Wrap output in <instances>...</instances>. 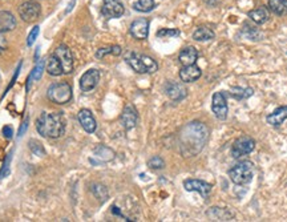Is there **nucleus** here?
<instances>
[{"label": "nucleus", "instance_id": "nucleus-1", "mask_svg": "<svg viewBox=\"0 0 287 222\" xmlns=\"http://www.w3.org/2000/svg\"><path fill=\"white\" fill-rule=\"evenodd\" d=\"M209 139L208 126L199 121L185 125L180 133V149L185 157L198 154L206 145Z\"/></svg>", "mask_w": 287, "mask_h": 222}, {"label": "nucleus", "instance_id": "nucleus-2", "mask_svg": "<svg viewBox=\"0 0 287 222\" xmlns=\"http://www.w3.org/2000/svg\"><path fill=\"white\" fill-rule=\"evenodd\" d=\"M39 133L48 139H59L65 133V119L61 112H44L36 121Z\"/></svg>", "mask_w": 287, "mask_h": 222}, {"label": "nucleus", "instance_id": "nucleus-3", "mask_svg": "<svg viewBox=\"0 0 287 222\" xmlns=\"http://www.w3.org/2000/svg\"><path fill=\"white\" fill-rule=\"evenodd\" d=\"M125 60L130 65V68L137 74H154L158 70L157 63L146 55L129 52L126 53Z\"/></svg>", "mask_w": 287, "mask_h": 222}, {"label": "nucleus", "instance_id": "nucleus-4", "mask_svg": "<svg viewBox=\"0 0 287 222\" xmlns=\"http://www.w3.org/2000/svg\"><path fill=\"white\" fill-rule=\"evenodd\" d=\"M254 176V164L251 161H242L237 164L229 171V177L236 185H246L253 180Z\"/></svg>", "mask_w": 287, "mask_h": 222}, {"label": "nucleus", "instance_id": "nucleus-5", "mask_svg": "<svg viewBox=\"0 0 287 222\" xmlns=\"http://www.w3.org/2000/svg\"><path fill=\"white\" fill-rule=\"evenodd\" d=\"M48 99L55 104H67L72 99V87L68 83L52 84L48 88Z\"/></svg>", "mask_w": 287, "mask_h": 222}, {"label": "nucleus", "instance_id": "nucleus-6", "mask_svg": "<svg viewBox=\"0 0 287 222\" xmlns=\"http://www.w3.org/2000/svg\"><path fill=\"white\" fill-rule=\"evenodd\" d=\"M42 12V5L36 0H27L19 7V16L25 23H33L36 22Z\"/></svg>", "mask_w": 287, "mask_h": 222}, {"label": "nucleus", "instance_id": "nucleus-7", "mask_svg": "<svg viewBox=\"0 0 287 222\" xmlns=\"http://www.w3.org/2000/svg\"><path fill=\"white\" fill-rule=\"evenodd\" d=\"M255 148V141L251 137L247 136H242L239 139H237L233 144L232 154L234 158H239L242 156H246L254 150Z\"/></svg>", "mask_w": 287, "mask_h": 222}, {"label": "nucleus", "instance_id": "nucleus-8", "mask_svg": "<svg viewBox=\"0 0 287 222\" xmlns=\"http://www.w3.org/2000/svg\"><path fill=\"white\" fill-rule=\"evenodd\" d=\"M53 55L57 57V60L60 61L61 67H63V72L64 74H72L73 71V56L72 52L65 44H61L55 49Z\"/></svg>", "mask_w": 287, "mask_h": 222}, {"label": "nucleus", "instance_id": "nucleus-9", "mask_svg": "<svg viewBox=\"0 0 287 222\" xmlns=\"http://www.w3.org/2000/svg\"><path fill=\"white\" fill-rule=\"evenodd\" d=\"M101 12L107 18L116 19L121 18L124 15L125 8H124V5H122L120 0H104L102 1Z\"/></svg>", "mask_w": 287, "mask_h": 222}, {"label": "nucleus", "instance_id": "nucleus-10", "mask_svg": "<svg viewBox=\"0 0 287 222\" xmlns=\"http://www.w3.org/2000/svg\"><path fill=\"white\" fill-rule=\"evenodd\" d=\"M212 109L217 119L219 120H226L227 117V101L226 96L223 92L214 93L213 100H212Z\"/></svg>", "mask_w": 287, "mask_h": 222}, {"label": "nucleus", "instance_id": "nucleus-11", "mask_svg": "<svg viewBox=\"0 0 287 222\" xmlns=\"http://www.w3.org/2000/svg\"><path fill=\"white\" fill-rule=\"evenodd\" d=\"M100 81V71L98 70H89L81 76L80 79V88L83 92H89L96 88V85Z\"/></svg>", "mask_w": 287, "mask_h": 222}, {"label": "nucleus", "instance_id": "nucleus-12", "mask_svg": "<svg viewBox=\"0 0 287 222\" xmlns=\"http://www.w3.org/2000/svg\"><path fill=\"white\" fill-rule=\"evenodd\" d=\"M184 188H185L188 192H198L199 195L202 196V197H205V198L210 195V192L213 189L212 184L205 182V181L202 180H193V178L186 180L185 182H184Z\"/></svg>", "mask_w": 287, "mask_h": 222}, {"label": "nucleus", "instance_id": "nucleus-13", "mask_svg": "<svg viewBox=\"0 0 287 222\" xmlns=\"http://www.w3.org/2000/svg\"><path fill=\"white\" fill-rule=\"evenodd\" d=\"M130 35L137 40H145L149 35V22L146 19H137L130 24Z\"/></svg>", "mask_w": 287, "mask_h": 222}, {"label": "nucleus", "instance_id": "nucleus-14", "mask_svg": "<svg viewBox=\"0 0 287 222\" xmlns=\"http://www.w3.org/2000/svg\"><path fill=\"white\" fill-rule=\"evenodd\" d=\"M121 124L125 128L126 130L133 129L137 124V120H139V115H137V111L133 105H126L124 108V111L121 113Z\"/></svg>", "mask_w": 287, "mask_h": 222}, {"label": "nucleus", "instance_id": "nucleus-15", "mask_svg": "<svg viewBox=\"0 0 287 222\" xmlns=\"http://www.w3.org/2000/svg\"><path fill=\"white\" fill-rule=\"evenodd\" d=\"M165 92L173 101H181L182 99L186 98L188 91L181 83H176V81H169L165 85Z\"/></svg>", "mask_w": 287, "mask_h": 222}, {"label": "nucleus", "instance_id": "nucleus-16", "mask_svg": "<svg viewBox=\"0 0 287 222\" xmlns=\"http://www.w3.org/2000/svg\"><path fill=\"white\" fill-rule=\"evenodd\" d=\"M77 119H79V123L83 126V129L88 133H93L96 132V128H97V124H96V120L93 117L92 112L89 109H81L77 115Z\"/></svg>", "mask_w": 287, "mask_h": 222}, {"label": "nucleus", "instance_id": "nucleus-17", "mask_svg": "<svg viewBox=\"0 0 287 222\" xmlns=\"http://www.w3.org/2000/svg\"><path fill=\"white\" fill-rule=\"evenodd\" d=\"M201 74H202V71L195 64L185 65L180 71V79L184 83H193V81H195V80H198L201 77Z\"/></svg>", "mask_w": 287, "mask_h": 222}, {"label": "nucleus", "instance_id": "nucleus-18", "mask_svg": "<svg viewBox=\"0 0 287 222\" xmlns=\"http://www.w3.org/2000/svg\"><path fill=\"white\" fill-rule=\"evenodd\" d=\"M197 59H198V51L195 49L194 47H186L180 52V56H178V60L184 67L195 64Z\"/></svg>", "mask_w": 287, "mask_h": 222}, {"label": "nucleus", "instance_id": "nucleus-19", "mask_svg": "<svg viewBox=\"0 0 287 222\" xmlns=\"http://www.w3.org/2000/svg\"><path fill=\"white\" fill-rule=\"evenodd\" d=\"M16 27V19L8 11H0V33L9 32Z\"/></svg>", "mask_w": 287, "mask_h": 222}, {"label": "nucleus", "instance_id": "nucleus-20", "mask_svg": "<svg viewBox=\"0 0 287 222\" xmlns=\"http://www.w3.org/2000/svg\"><path fill=\"white\" fill-rule=\"evenodd\" d=\"M287 119V107H281L278 109H275L273 113H270L267 116V123L273 126H279L283 121Z\"/></svg>", "mask_w": 287, "mask_h": 222}, {"label": "nucleus", "instance_id": "nucleus-21", "mask_svg": "<svg viewBox=\"0 0 287 222\" xmlns=\"http://www.w3.org/2000/svg\"><path fill=\"white\" fill-rule=\"evenodd\" d=\"M214 31L209 27H198L193 32V39L197 42H209L214 39Z\"/></svg>", "mask_w": 287, "mask_h": 222}, {"label": "nucleus", "instance_id": "nucleus-22", "mask_svg": "<svg viewBox=\"0 0 287 222\" xmlns=\"http://www.w3.org/2000/svg\"><path fill=\"white\" fill-rule=\"evenodd\" d=\"M249 18L257 24H263L269 20V11L264 8V7H260V8H255L249 12Z\"/></svg>", "mask_w": 287, "mask_h": 222}, {"label": "nucleus", "instance_id": "nucleus-23", "mask_svg": "<svg viewBox=\"0 0 287 222\" xmlns=\"http://www.w3.org/2000/svg\"><path fill=\"white\" fill-rule=\"evenodd\" d=\"M269 8L273 14L283 16L287 14V0H269Z\"/></svg>", "mask_w": 287, "mask_h": 222}, {"label": "nucleus", "instance_id": "nucleus-24", "mask_svg": "<svg viewBox=\"0 0 287 222\" xmlns=\"http://www.w3.org/2000/svg\"><path fill=\"white\" fill-rule=\"evenodd\" d=\"M47 71L51 76H60L63 72V67H61L60 61L57 60V57L55 55H52L49 59H48V64H47Z\"/></svg>", "mask_w": 287, "mask_h": 222}, {"label": "nucleus", "instance_id": "nucleus-25", "mask_svg": "<svg viewBox=\"0 0 287 222\" xmlns=\"http://www.w3.org/2000/svg\"><path fill=\"white\" fill-rule=\"evenodd\" d=\"M95 154H96V157H98L102 161H111L115 158V152L111 148L104 147V145H98L97 148L95 149Z\"/></svg>", "mask_w": 287, "mask_h": 222}, {"label": "nucleus", "instance_id": "nucleus-26", "mask_svg": "<svg viewBox=\"0 0 287 222\" xmlns=\"http://www.w3.org/2000/svg\"><path fill=\"white\" fill-rule=\"evenodd\" d=\"M91 190H92L93 196H95V197H96V198H97L100 202L107 201L108 189L105 188V186L101 185V184H93L92 188H91Z\"/></svg>", "mask_w": 287, "mask_h": 222}, {"label": "nucleus", "instance_id": "nucleus-27", "mask_svg": "<svg viewBox=\"0 0 287 222\" xmlns=\"http://www.w3.org/2000/svg\"><path fill=\"white\" fill-rule=\"evenodd\" d=\"M154 7H156L154 0H137L133 4V8L139 12H150Z\"/></svg>", "mask_w": 287, "mask_h": 222}, {"label": "nucleus", "instance_id": "nucleus-28", "mask_svg": "<svg viewBox=\"0 0 287 222\" xmlns=\"http://www.w3.org/2000/svg\"><path fill=\"white\" fill-rule=\"evenodd\" d=\"M230 95L237 100H245V99L250 98L253 95V89L251 88H242V87H236L230 91Z\"/></svg>", "mask_w": 287, "mask_h": 222}, {"label": "nucleus", "instance_id": "nucleus-29", "mask_svg": "<svg viewBox=\"0 0 287 222\" xmlns=\"http://www.w3.org/2000/svg\"><path fill=\"white\" fill-rule=\"evenodd\" d=\"M107 55H115L119 56L121 55V47L120 46H112V47H107V48H100L96 52V57L97 59H102L104 56Z\"/></svg>", "mask_w": 287, "mask_h": 222}, {"label": "nucleus", "instance_id": "nucleus-30", "mask_svg": "<svg viewBox=\"0 0 287 222\" xmlns=\"http://www.w3.org/2000/svg\"><path fill=\"white\" fill-rule=\"evenodd\" d=\"M180 31L178 29H169V28H161L157 31V37H174L180 36Z\"/></svg>", "mask_w": 287, "mask_h": 222}, {"label": "nucleus", "instance_id": "nucleus-31", "mask_svg": "<svg viewBox=\"0 0 287 222\" xmlns=\"http://www.w3.org/2000/svg\"><path fill=\"white\" fill-rule=\"evenodd\" d=\"M28 145H29V149H31L36 156H44V154H46V150H44V148H43L42 144H39L37 141H35V140L29 141Z\"/></svg>", "mask_w": 287, "mask_h": 222}, {"label": "nucleus", "instance_id": "nucleus-32", "mask_svg": "<svg viewBox=\"0 0 287 222\" xmlns=\"http://www.w3.org/2000/svg\"><path fill=\"white\" fill-rule=\"evenodd\" d=\"M149 168H152V169H162V168L165 167V162L162 160L161 157H158V156H154L149 160L148 162Z\"/></svg>", "mask_w": 287, "mask_h": 222}, {"label": "nucleus", "instance_id": "nucleus-33", "mask_svg": "<svg viewBox=\"0 0 287 222\" xmlns=\"http://www.w3.org/2000/svg\"><path fill=\"white\" fill-rule=\"evenodd\" d=\"M43 71H44V61L40 60L36 64V67L33 68L32 74H31V79L40 80V77H42L43 74Z\"/></svg>", "mask_w": 287, "mask_h": 222}, {"label": "nucleus", "instance_id": "nucleus-34", "mask_svg": "<svg viewBox=\"0 0 287 222\" xmlns=\"http://www.w3.org/2000/svg\"><path fill=\"white\" fill-rule=\"evenodd\" d=\"M39 32H40V28L37 27V25H35V27L32 28V31L29 32V35H28V39H27V44L29 47L33 46V43L36 42L37 36H39Z\"/></svg>", "mask_w": 287, "mask_h": 222}, {"label": "nucleus", "instance_id": "nucleus-35", "mask_svg": "<svg viewBox=\"0 0 287 222\" xmlns=\"http://www.w3.org/2000/svg\"><path fill=\"white\" fill-rule=\"evenodd\" d=\"M243 31H247V37H250L251 40H261V37H262V35H261L258 31H255V29H253V27H250V25H245L243 27Z\"/></svg>", "mask_w": 287, "mask_h": 222}, {"label": "nucleus", "instance_id": "nucleus-36", "mask_svg": "<svg viewBox=\"0 0 287 222\" xmlns=\"http://www.w3.org/2000/svg\"><path fill=\"white\" fill-rule=\"evenodd\" d=\"M28 121H29V117H25V120L23 121V124H22V128L19 130V136H23L25 133V130L28 128Z\"/></svg>", "mask_w": 287, "mask_h": 222}, {"label": "nucleus", "instance_id": "nucleus-37", "mask_svg": "<svg viewBox=\"0 0 287 222\" xmlns=\"http://www.w3.org/2000/svg\"><path fill=\"white\" fill-rule=\"evenodd\" d=\"M3 133H4L5 139H11L12 137V128L11 126H4L3 128Z\"/></svg>", "mask_w": 287, "mask_h": 222}]
</instances>
